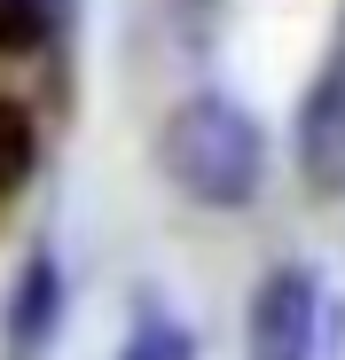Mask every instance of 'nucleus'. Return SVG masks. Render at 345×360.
<instances>
[{
	"label": "nucleus",
	"mask_w": 345,
	"mask_h": 360,
	"mask_svg": "<svg viewBox=\"0 0 345 360\" xmlns=\"http://www.w3.org/2000/svg\"><path fill=\"white\" fill-rule=\"evenodd\" d=\"M32 165H39V134H32L24 102L0 94V196H16L24 180H32Z\"/></svg>",
	"instance_id": "39448f33"
},
{
	"label": "nucleus",
	"mask_w": 345,
	"mask_h": 360,
	"mask_svg": "<svg viewBox=\"0 0 345 360\" xmlns=\"http://www.w3.org/2000/svg\"><path fill=\"white\" fill-rule=\"evenodd\" d=\"M157 165H165V180L189 204L244 212L259 196V180H267V134H259V117L244 102L189 94L181 110L165 117V134H157Z\"/></svg>",
	"instance_id": "f257e3e1"
},
{
	"label": "nucleus",
	"mask_w": 345,
	"mask_h": 360,
	"mask_svg": "<svg viewBox=\"0 0 345 360\" xmlns=\"http://www.w3.org/2000/svg\"><path fill=\"white\" fill-rule=\"evenodd\" d=\"M251 360H314L322 337V282L306 266H275L251 290Z\"/></svg>",
	"instance_id": "f03ea898"
},
{
	"label": "nucleus",
	"mask_w": 345,
	"mask_h": 360,
	"mask_svg": "<svg viewBox=\"0 0 345 360\" xmlns=\"http://www.w3.org/2000/svg\"><path fill=\"white\" fill-rule=\"evenodd\" d=\"M337 71H345V55H337Z\"/></svg>",
	"instance_id": "1a4fd4ad"
},
{
	"label": "nucleus",
	"mask_w": 345,
	"mask_h": 360,
	"mask_svg": "<svg viewBox=\"0 0 345 360\" xmlns=\"http://www.w3.org/2000/svg\"><path fill=\"white\" fill-rule=\"evenodd\" d=\"M299 172L314 196H345V71L337 63L299 102Z\"/></svg>",
	"instance_id": "20e7f679"
},
{
	"label": "nucleus",
	"mask_w": 345,
	"mask_h": 360,
	"mask_svg": "<svg viewBox=\"0 0 345 360\" xmlns=\"http://www.w3.org/2000/svg\"><path fill=\"white\" fill-rule=\"evenodd\" d=\"M47 16H55V24H63V16H71V0H47Z\"/></svg>",
	"instance_id": "6e6552de"
},
{
	"label": "nucleus",
	"mask_w": 345,
	"mask_h": 360,
	"mask_svg": "<svg viewBox=\"0 0 345 360\" xmlns=\"http://www.w3.org/2000/svg\"><path fill=\"white\" fill-rule=\"evenodd\" d=\"M63 266H55V251H32L16 266V290L8 306H0V360H39L55 345V321H63Z\"/></svg>",
	"instance_id": "7ed1b4c3"
},
{
	"label": "nucleus",
	"mask_w": 345,
	"mask_h": 360,
	"mask_svg": "<svg viewBox=\"0 0 345 360\" xmlns=\"http://www.w3.org/2000/svg\"><path fill=\"white\" fill-rule=\"evenodd\" d=\"M55 39L47 0H0V55H39Z\"/></svg>",
	"instance_id": "423d86ee"
},
{
	"label": "nucleus",
	"mask_w": 345,
	"mask_h": 360,
	"mask_svg": "<svg viewBox=\"0 0 345 360\" xmlns=\"http://www.w3.org/2000/svg\"><path fill=\"white\" fill-rule=\"evenodd\" d=\"M118 360H196V337H189L181 321H157V314H149V321L126 337V352H118Z\"/></svg>",
	"instance_id": "0eeeda50"
}]
</instances>
